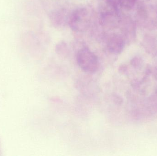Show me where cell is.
<instances>
[{
  "label": "cell",
  "instance_id": "6da1fadb",
  "mask_svg": "<svg viewBox=\"0 0 157 156\" xmlns=\"http://www.w3.org/2000/svg\"><path fill=\"white\" fill-rule=\"evenodd\" d=\"M90 21L91 16L88 10L85 7H79L69 16L68 23L72 31L82 32L89 27Z\"/></svg>",
  "mask_w": 157,
  "mask_h": 156
},
{
  "label": "cell",
  "instance_id": "7a4b0ae2",
  "mask_svg": "<svg viewBox=\"0 0 157 156\" xmlns=\"http://www.w3.org/2000/svg\"><path fill=\"white\" fill-rule=\"evenodd\" d=\"M76 60L78 66L85 72L94 73L98 68L99 63L98 56L88 48L85 47L79 49Z\"/></svg>",
  "mask_w": 157,
  "mask_h": 156
},
{
  "label": "cell",
  "instance_id": "3957f363",
  "mask_svg": "<svg viewBox=\"0 0 157 156\" xmlns=\"http://www.w3.org/2000/svg\"><path fill=\"white\" fill-rule=\"evenodd\" d=\"M123 46V40L121 37L118 34H112L109 37L107 40V49L112 54H118L121 52Z\"/></svg>",
  "mask_w": 157,
  "mask_h": 156
},
{
  "label": "cell",
  "instance_id": "277c9868",
  "mask_svg": "<svg viewBox=\"0 0 157 156\" xmlns=\"http://www.w3.org/2000/svg\"><path fill=\"white\" fill-rule=\"evenodd\" d=\"M69 17L67 16L66 11L62 9L55 10L50 15V20L53 26L61 27L64 26L68 22Z\"/></svg>",
  "mask_w": 157,
  "mask_h": 156
},
{
  "label": "cell",
  "instance_id": "5b68a950",
  "mask_svg": "<svg viewBox=\"0 0 157 156\" xmlns=\"http://www.w3.org/2000/svg\"><path fill=\"white\" fill-rule=\"evenodd\" d=\"M115 14L110 10H104L100 15V23L102 27L110 29L114 26Z\"/></svg>",
  "mask_w": 157,
  "mask_h": 156
},
{
  "label": "cell",
  "instance_id": "8992f818",
  "mask_svg": "<svg viewBox=\"0 0 157 156\" xmlns=\"http://www.w3.org/2000/svg\"><path fill=\"white\" fill-rule=\"evenodd\" d=\"M56 53L61 57H66L70 54V49L68 45L64 41H60L56 46Z\"/></svg>",
  "mask_w": 157,
  "mask_h": 156
},
{
  "label": "cell",
  "instance_id": "52a82bcc",
  "mask_svg": "<svg viewBox=\"0 0 157 156\" xmlns=\"http://www.w3.org/2000/svg\"><path fill=\"white\" fill-rule=\"evenodd\" d=\"M118 3L123 9L130 10L134 6L136 0H118Z\"/></svg>",
  "mask_w": 157,
  "mask_h": 156
}]
</instances>
